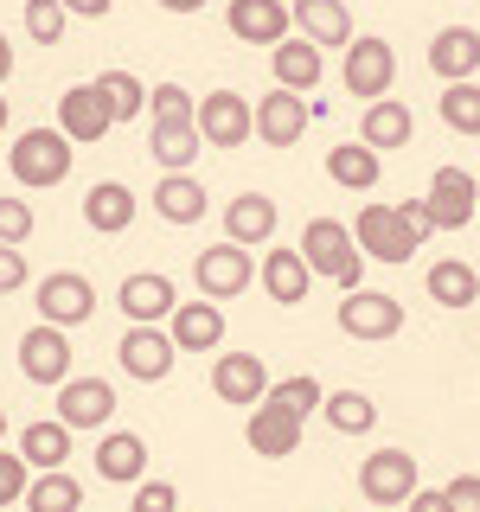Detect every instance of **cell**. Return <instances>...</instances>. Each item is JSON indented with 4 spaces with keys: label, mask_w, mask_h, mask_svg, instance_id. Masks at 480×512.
Returning a JSON list of instances; mask_svg holds the SVG:
<instances>
[{
    "label": "cell",
    "mask_w": 480,
    "mask_h": 512,
    "mask_svg": "<svg viewBox=\"0 0 480 512\" xmlns=\"http://www.w3.org/2000/svg\"><path fill=\"white\" fill-rule=\"evenodd\" d=\"M423 288H429L436 308H474V301H480V269L468 263V256H436L429 276H423Z\"/></svg>",
    "instance_id": "26"
},
{
    "label": "cell",
    "mask_w": 480,
    "mask_h": 512,
    "mask_svg": "<svg viewBox=\"0 0 480 512\" xmlns=\"http://www.w3.org/2000/svg\"><path fill=\"white\" fill-rule=\"evenodd\" d=\"M256 282H263V295L276 301V308H301L308 301V288H314V263L301 256V244L295 250H269L263 256V269H256Z\"/></svg>",
    "instance_id": "20"
},
{
    "label": "cell",
    "mask_w": 480,
    "mask_h": 512,
    "mask_svg": "<svg viewBox=\"0 0 480 512\" xmlns=\"http://www.w3.org/2000/svg\"><path fill=\"white\" fill-rule=\"evenodd\" d=\"M442 493H448V506H455V512H480V474H455Z\"/></svg>",
    "instance_id": "44"
},
{
    "label": "cell",
    "mask_w": 480,
    "mask_h": 512,
    "mask_svg": "<svg viewBox=\"0 0 480 512\" xmlns=\"http://www.w3.org/2000/svg\"><path fill=\"white\" fill-rule=\"evenodd\" d=\"M32 308H39V320H52V327H84L96 314V282L77 276V269H58V276H45L32 288Z\"/></svg>",
    "instance_id": "12"
},
{
    "label": "cell",
    "mask_w": 480,
    "mask_h": 512,
    "mask_svg": "<svg viewBox=\"0 0 480 512\" xmlns=\"http://www.w3.org/2000/svg\"><path fill=\"white\" fill-rule=\"evenodd\" d=\"M352 237H359L365 256H378V263H391V269L423 250V231H416V218L404 205H365V212L352 218Z\"/></svg>",
    "instance_id": "4"
},
{
    "label": "cell",
    "mask_w": 480,
    "mask_h": 512,
    "mask_svg": "<svg viewBox=\"0 0 480 512\" xmlns=\"http://www.w3.org/2000/svg\"><path fill=\"white\" fill-rule=\"evenodd\" d=\"M410 135H416V116H410L404 103H391V96L365 103V116H359V141H365V148H378V154H397Z\"/></svg>",
    "instance_id": "29"
},
{
    "label": "cell",
    "mask_w": 480,
    "mask_h": 512,
    "mask_svg": "<svg viewBox=\"0 0 480 512\" xmlns=\"http://www.w3.org/2000/svg\"><path fill=\"white\" fill-rule=\"evenodd\" d=\"M224 26H231V39L276 52L288 26H295V7H282V0H224Z\"/></svg>",
    "instance_id": "16"
},
{
    "label": "cell",
    "mask_w": 480,
    "mask_h": 512,
    "mask_svg": "<svg viewBox=\"0 0 480 512\" xmlns=\"http://www.w3.org/2000/svg\"><path fill=\"white\" fill-rule=\"evenodd\" d=\"M0 135H7V96H0Z\"/></svg>",
    "instance_id": "49"
},
{
    "label": "cell",
    "mask_w": 480,
    "mask_h": 512,
    "mask_svg": "<svg viewBox=\"0 0 480 512\" xmlns=\"http://www.w3.org/2000/svg\"><path fill=\"white\" fill-rule=\"evenodd\" d=\"M7 77H13V39L0 32V84H7Z\"/></svg>",
    "instance_id": "47"
},
{
    "label": "cell",
    "mask_w": 480,
    "mask_h": 512,
    "mask_svg": "<svg viewBox=\"0 0 480 512\" xmlns=\"http://www.w3.org/2000/svg\"><path fill=\"white\" fill-rule=\"evenodd\" d=\"M96 474H103L109 487H141V480H148V436L109 429V436L96 442Z\"/></svg>",
    "instance_id": "23"
},
{
    "label": "cell",
    "mask_w": 480,
    "mask_h": 512,
    "mask_svg": "<svg viewBox=\"0 0 480 512\" xmlns=\"http://www.w3.org/2000/svg\"><path fill=\"white\" fill-rule=\"evenodd\" d=\"M167 327H173V346H180V352H218L224 346V308H218L212 295L180 301Z\"/></svg>",
    "instance_id": "25"
},
{
    "label": "cell",
    "mask_w": 480,
    "mask_h": 512,
    "mask_svg": "<svg viewBox=\"0 0 480 512\" xmlns=\"http://www.w3.org/2000/svg\"><path fill=\"white\" fill-rule=\"evenodd\" d=\"M71 148L77 141L64 135V128H20L7 167H13V180H20L26 192H45V186H58L64 173H71V160H77Z\"/></svg>",
    "instance_id": "3"
},
{
    "label": "cell",
    "mask_w": 480,
    "mask_h": 512,
    "mask_svg": "<svg viewBox=\"0 0 480 512\" xmlns=\"http://www.w3.org/2000/svg\"><path fill=\"white\" fill-rule=\"evenodd\" d=\"M320 416H327V429H340V436H372L378 429V404L365 391H327Z\"/></svg>",
    "instance_id": "35"
},
{
    "label": "cell",
    "mask_w": 480,
    "mask_h": 512,
    "mask_svg": "<svg viewBox=\"0 0 480 512\" xmlns=\"http://www.w3.org/2000/svg\"><path fill=\"white\" fill-rule=\"evenodd\" d=\"M122 314H128V327H167L173 308H180V288H173L160 269H141V276H128L122 282Z\"/></svg>",
    "instance_id": "19"
},
{
    "label": "cell",
    "mask_w": 480,
    "mask_h": 512,
    "mask_svg": "<svg viewBox=\"0 0 480 512\" xmlns=\"http://www.w3.org/2000/svg\"><path fill=\"white\" fill-rule=\"evenodd\" d=\"M436 116H442V128H455V135H480V77H468V84H442Z\"/></svg>",
    "instance_id": "36"
},
{
    "label": "cell",
    "mask_w": 480,
    "mask_h": 512,
    "mask_svg": "<svg viewBox=\"0 0 480 512\" xmlns=\"http://www.w3.org/2000/svg\"><path fill=\"white\" fill-rule=\"evenodd\" d=\"M96 84H103V96H109V109H116V122H135V116H148V84H141L135 71H103L96 77Z\"/></svg>",
    "instance_id": "37"
},
{
    "label": "cell",
    "mask_w": 480,
    "mask_h": 512,
    "mask_svg": "<svg viewBox=\"0 0 480 512\" xmlns=\"http://www.w3.org/2000/svg\"><path fill=\"white\" fill-rule=\"evenodd\" d=\"M160 7H167V13H180V20H186V13H199L205 0H160Z\"/></svg>",
    "instance_id": "48"
},
{
    "label": "cell",
    "mask_w": 480,
    "mask_h": 512,
    "mask_svg": "<svg viewBox=\"0 0 480 512\" xmlns=\"http://www.w3.org/2000/svg\"><path fill=\"white\" fill-rule=\"evenodd\" d=\"M340 77H346V90L359 96V103H378V96H391V84H397V52H391V39H378V32L352 39Z\"/></svg>",
    "instance_id": "9"
},
{
    "label": "cell",
    "mask_w": 480,
    "mask_h": 512,
    "mask_svg": "<svg viewBox=\"0 0 480 512\" xmlns=\"http://www.w3.org/2000/svg\"><path fill=\"white\" fill-rule=\"evenodd\" d=\"M26 39L32 45H58L64 39V26H71V7H64V0H26Z\"/></svg>",
    "instance_id": "38"
},
{
    "label": "cell",
    "mask_w": 480,
    "mask_h": 512,
    "mask_svg": "<svg viewBox=\"0 0 480 512\" xmlns=\"http://www.w3.org/2000/svg\"><path fill=\"white\" fill-rule=\"evenodd\" d=\"M224 237H237V244H269L276 237V199H263V192H237L231 205H224Z\"/></svg>",
    "instance_id": "31"
},
{
    "label": "cell",
    "mask_w": 480,
    "mask_h": 512,
    "mask_svg": "<svg viewBox=\"0 0 480 512\" xmlns=\"http://www.w3.org/2000/svg\"><path fill=\"white\" fill-rule=\"evenodd\" d=\"M384 173V154L365 148V141H340V148H327V180L340 192H372Z\"/></svg>",
    "instance_id": "30"
},
{
    "label": "cell",
    "mask_w": 480,
    "mask_h": 512,
    "mask_svg": "<svg viewBox=\"0 0 480 512\" xmlns=\"http://www.w3.org/2000/svg\"><path fill=\"white\" fill-rule=\"evenodd\" d=\"M416 487H423V480H416V455H410V448H372V455L359 461V493L372 506H410Z\"/></svg>",
    "instance_id": "8"
},
{
    "label": "cell",
    "mask_w": 480,
    "mask_h": 512,
    "mask_svg": "<svg viewBox=\"0 0 480 512\" xmlns=\"http://www.w3.org/2000/svg\"><path fill=\"white\" fill-rule=\"evenodd\" d=\"M404 512H455V506H448V493H429V487H416Z\"/></svg>",
    "instance_id": "45"
},
{
    "label": "cell",
    "mask_w": 480,
    "mask_h": 512,
    "mask_svg": "<svg viewBox=\"0 0 480 512\" xmlns=\"http://www.w3.org/2000/svg\"><path fill=\"white\" fill-rule=\"evenodd\" d=\"M295 26H301V39L320 45V52H346V45L359 39L346 0H295Z\"/></svg>",
    "instance_id": "24"
},
{
    "label": "cell",
    "mask_w": 480,
    "mask_h": 512,
    "mask_svg": "<svg viewBox=\"0 0 480 512\" xmlns=\"http://www.w3.org/2000/svg\"><path fill=\"white\" fill-rule=\"evenodd\" d=\"M212 391L231 410H256L269 397V365L256 352H224V359H212Z\"/></svg>",
    "instance_id": "17"
},
{
    "label": "cell",
    "mask_w": 480,
    "mask_h": 512,
    "mask_svg": "<svg viewBox=\"0 0 480 512\" xmlns=\"http://www.w3.org/2000/svg\"><path fill=\"white\" fill-rule=\"evenodd\" d=\"M269 404L295 410L301 423H308V416H314L320 404H327V391H320V378H308V372H301V378H276V384H269Z\"/></svg>",
    "instance_id": "39"
},
{
    "label": "cell",
    "mask_w": 480,
    "mask_h": 512,
    "mask_svg": "<svg viewBox=\"0 0 480 512\" xmlns=\"http://www.w3.org/2000/svg\"><path fill=\"white\" fill-rule=\"evenodd\" d=\"M301 429L308 423H301L295 410H282V404L263 397V404L250 410V423H244V442H250V455H263V461H288L301 448Z\"/></svg>",
    "instance_id": "18"
},
{
    "label": "cell",
    "mask_w": 480,
    "mask_h": 512,
    "mask_svg": "<svg viewBox=\"0 0 480 512\" xmlns=\"http://www.w3.org/2000/svg\"><path fill=\"white\" fill-rule=\"evenodd\" d=\"M135 192H128L122 180H96L90 192H84V224L96 237H116V231H128V224H135Z\"/></svg>",
    "instance_id": "28"
},
{
    "label": "cell",
    "mask_w": 480,
    "mask_h": 512,
    "mask_svg": "<svg viewBox=\"0 0 480 512\" xmlns=\"http://www.w3.org/2000/svg\"><path fill=\"white\" fill-rule=\"evenodd\" d=\"M148 116H154V135H148V160L160 173H192L205 135H199V96H186L180 84H154L148 96Z\"/></svg>",
    "instance_id": "1"
},
{
    "label": "cell",
    "mask_w": 480,
    "mask_h": 512,
    "mask_svg": "<svg viewBox=\"0 0 480 512\" xmlns=\"http://www.w3.org/2000/svg\"><path fill=\"white\" fill-rule=\"evenodd\" d=\"M64 7H71V20H103L116 0H64Z\"/></svg>",
    "instance_id": "46"
},
{
    "label": "cell",
    "mask_w": 480,
    "mask_h": 512,
    "mask_svg": "<svg viewBox=\"0 0 480 512\" xmlns=\"http://www.w3.org/2000/svg\"><path fill=\"white\" fill-rule=\"evenodd\" d=\"M20 372L32 384H45V391H58L71 378V327H52V320L26 327L20 333Z\"/></svg>",
    "instance_id": "11"
},
{
    "label": "cell",
    "mask_w": 480,
    "mask_h": 512,
    "mask_svg": "<svg viewBox=\"0 0 480 512\" xmlns=\"http://www.w3.org/2000/svg\"><path fill=\"white\" fill-rule=\"evenodd\" d=\"M52 410L71 429H103L109 416H116V384H109V378H64Z\"/></svg>",
    "instance_id": "21"
},
{
    "label": "cell",
    "mask_w": 480,
    "mask_h": 512,
    "mask_svg": "<svg viewBox=\"0 0 480 512\" xmlns=\"http://www.w3.org/2000/svg\"><path fill=\"white\" fill-rule=\"evenodd\" d=\"M128 512H180V487H173V480H141Z\"/></svg>",
    "instance_id": "42"
},
{
    "label": "cell",
    "mask_w": 480,
    "mask_h": 512,
    "mask_svg": "<svg viewBox=\"0 0 480 512\" xmlns=\"http://www.w3.org/2000/svg\"><path fill=\"white\" fill-rule=\"evenodd\" d=\"M429 71H436L442 84L480 77V26H442L436 39H429Z\"/></svg>",
    "instance_id": "22"
},
{
    "label": "cell",
    "mask_w": 480,
    "mask_h": 512,
    "mask_svg": "<svg viewBox=\"0 0 480 512\" xmlns=\"http://www.w3.org/2000/svg\"><path fill=\"white\" fill-rule=\"evenodd\" d=\"M346 340H365V346H384L404 333V301L397 295H378V288H346V301L333 308Z\"/></svg>",
    "instance_id": "5"
},
{
    "label": "cell",
    "mask_w": 480,
    "mask_h": 512,
    "mask_svg": "<svg viewBox=\"0 0 480 512\" xmlns=\"http://www.w3.org/2000/svg\"><path fill=\"white\" fill-rule=\"evenodd\" d=\"M301 256H308L314 276L333 282L340 295H346V288H359L365 282V263H372V256L359 250V237H352V224H340V218H308V231H301Z\"/></svg>",
    "instance_id": "2"
},
{
    "label": "cell",
    "mask_w": 480,
    "mask_h": 512,
    "mask_svg": "<svg viewBox=\"0 0 480 512\" xmlns=\"http://www.w3.org/2000/svg\"><path fill=\"white\" fill-rule=\"evenodd\" d=\"M58 128L77 141V148H96V141L116 128V109H109L103 84H71L58 96Z\"/></svg>",
    "instance_id": "15"
},
{
    "label": "cell",
    "mask_w": 480,
    "mask_h": 512,
    "mask_svg": "<svg viewBox=\"0 0 480 512\" xmlns=\"http://www.w3.org/2000/svg\"><path fill=\"white\" fill-rule=\"evenodd\" d=\"M0 442H7V410H0Z\"/></svg>",
    "instance_id": "50"
},
{
    "label": "cell",
    "mask_w": 480,
    "mask_h": 512,
    "mask_svg": "<svg viewBox=\"0 0 480 512\" xmlns=\"http://www.w3.org/2000/svg\"><path fill=\"white\" fill-rule=\"evenodd\" d=\"M308 122H314V103L301 90H288V84H269V96L256 103V141L263 148H295L301 135H308Z\"/></svg>",
    "instance_id": "10"
},
{
    "label": "cell",
    "mask_w": 480,
    "mask_h": 512,
    "mask_svg": "<svg viewBox=\"0 0 480 512\" xmlns=\"http://www.w3.org/2000/svg\"><path fill=\"white\" fill-rule=\"evenodd\" d=\"M429 218H436V231L474 224L480 218V173H468V167H436L429 173Z\"/></svg>",
    "instance_id": "13"
},
{
    "label": "cell",
    "mask_w": 480,
    "mask_h": 512,
    "mask_svg": "<svg viewBox=\"0 0 480 512\" xmlns=\"http://www.w3.org/2000/svg\"><path fill=\"white\" fill-rule=\"evenodd\" d=\"M269 71H276V84H288V90H301L308 96L320 77H327V58H320V45L314 39H301V32H288V39L269 52Z\"/></svg>",
    "instance_id": "27"
},
{
    "label": "cell",
    "mask_w": 480,
    "mask_h": 512,
    "mask_svg": "<svg viewBox=\"0 0 480 512\" xmlns=\"http://www.w3.org/2000/svg\"><path fill=\"white\" fill-rule=\"evenodd\" d=\"M32 461L20 455V448H0V506H20L26 500V487H32Z\"/></svg>",
    "instance_id": "40"
},
{
    "label": "cell",
    "mask_w": 480,
    "mask_h": 512,
    "mask_svg": "<svg viewBox=\"0 0 480 512\" xmlns=\"http://www.w3.org/2000/svg\"><path fill=\"white\" fill-rule=\"evenodd\" d=\"M32 205L26 199H0V244H20L26 250V237H32Z\"/></svg>",
    "instance_id": "41"
},
{
    "label": "cell",
    "mask_w": 480,
    "mask_h": 512,
    "mask_svg": "<svg viewBox=\"0 0 480 512\" xmlns=\"http://www.w3.org/2000/svg\"><path fill=\"white\" fill-rule=\"evenodd\" d=\"M199 135H205V148H218V154H237L244 141H256V103H244L237 90H212V96H199Z\"/></svg>",
    "instance_id": "7"
},
{
    "label": "cell",
    "mask_w": 480,
    "mask_h": 512,
    "mask_svg": "<svg viewBox=\"0 0 480 512\" xmlns=\"http://www.w3.org/2000/svg\"><path fill=\"white\" fill-rule=\"evenodd\" d=\"M20 506L26 512H84V480L64 474V468H39Z\"/></svg>",
    "instance_id": "34"
},
{
    "label": "cell",
    "mask_w": 480,
    "mask_h": 512,
    "mask_svg": "<svg viewBox=\"0 0 480 512\" xmlns=\"http://www.w3.org/2000/svg\"><path fill=\"white\" fill-rule=\"evenodd\" d=\"M71 436L77 429L64 423V416H39V423L20 429V455L32 468H64V461H71Z\"/></svg>",
    "instance_id": "33"
},
{
    "label": "cell",
    "mask_w": 480,
    "mask_h": 512,
    "mask_svg": "<svg viewBox=\"0 0 480 512\" xmlns=\"http://www.w3.org/2000/svg\"><path fill=\"white\" fill-rule=\"evenodd\" d=\"M173 327H128L122 333V346H116V359H122V372L135 378V384H160V378H173Z\"/></svg>",
    "instance_id": "14"
},
{
    "label": "cell",
    "mask_w": 480,
    "mask_h": 512,
    "mask_svg": "<svg viewBox=\"0 0 480 512\" xmlns=\"http://www.w3.org/2000/svg\"><path fill=\"white\" fill-rule=\"evenodd\" d=\"M26 282H32V269H26L20 244H0V295H20Z\"/></svg>",
    "instance_id": "43"
},
{
    "label": "cell",
    "mask_w": 480,
    "mask_h": 512,
    "mask_svg": "<svg viewBox=\"0 0 480 512\" xmlns=\"http://www.w3.org/2000/svg\"><path fill=\"white\" fill-rule=\"evenodd\" d=\"M154 212L167 224H199L205 212H212V199H205V186L192 180V173H160L154 186Z\"/></svg>",
    "instance_id": "32"
},
{
    "label": "cell",
    "mask_w": 480,
    "mask_h": 512,
    "mask_svg": "<svg viewBox=\"0 0 480 512\" xmlns=\"http://www.w3.org/2000/svg\"><path fill=\"white\" fill-rule=\"evenodd\" d=\"M256 256L250 244H237V237H224V244H205L199 250V263H192V276H199V295H212V301H237L244 288L256 282Z\"/></svg>",
    "instance_id": "6"
}]
</instances>
